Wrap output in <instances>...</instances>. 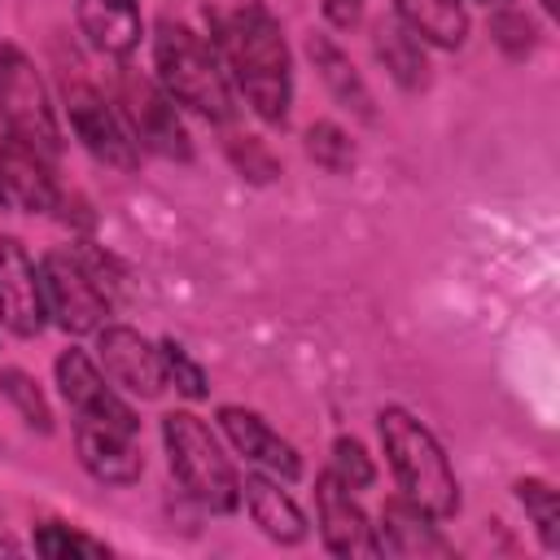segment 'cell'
<instances>
[{
	"label": "cell",
	"mask_w": 560,
	"mask_h": 560,
	"mask_svg": "<svg viewBox=\"0 0 560 560\" xmlns=\"http://www.w3.org/2000/svg\"><path fill=\"white\" fill-rule=\"evenodd\" d=\"M214 48L228 83L262 122H284L293 101V61L280 22L262 0H245L214 18Z\"/></svg>",
	"instance_id": "cell-1"
},
{
	"label": "cell",
	"mask_w": 560,
	"mask_h": 560,
	"mask_svg": "<svg viewBox=\"0 0 560 560\" xmlns=\"http://www.w3.org/2000/svg\"><path fill=\"white\" fill-rule=\"evenodd\" d=\"M57 385H61V398L70 402V411L79 420H92V424H105V429H118V433H140L136 411L118 398L114 381L83 350H61L57 354Z\"/></svg>",
	"instance_id": "cell-8"
},
{
	"label": "cell",
	"mask_w": 560,
	"mask_h": 560,
	"mask_svg": "<svg viewBox=\"0 0 560 560\" xmlns=\"http://www.w3.org/2000/svg\"><path fill=\"white\" fill-rule=\"evenodd\" d=\"M363 13V0H324V18L332 26H354Z\"/></svg>",
	"instance_id": "cell-28"
},
{
	"label": "cell",
	"mask_w": 560,
	"mask_h": 560,
	"mask_svg": "<svg viewBox=\"0 0 560 560\" xmlns=\"http://www.w3.org/2000/svg\"><path fill=\"white\" fill-rule=\"evenodd\" d=\"M79 31L88 35V44L105 57H131L144 22H140V0H79L74 4Z\"/></svg>",
	"instance_id": "cell-18"
},
{
	"label": "cell",
	"mask_w": 560,
	"mask_h": 560,
	"mask_svg": "<svg viewBox=\"0 0 560 560\" xmlns=\"http://www.w3.org/2000/svg\"><path fill=\"white\" fill-rule=\"evenodd\" d=\"M39 280H44V306L66 328L70 337L96 332L109 315V280L105 262L83 249V245H61L39 258Z\"/></svg>",
	"instance_id": "cell-5"
},
{
	"label": "cell",
	"mask_w": 560,
	"mask_h": 560,
	"mask_svg": "<svg viewBox=\"0 0 560 560\" xmlns=\"http://www.w3.org/2000/svg\"><path fill=\"white\" fill-rule=\"evenodd\" d=\"M162 446L171 477L184 486L188 499H197L210 512H236L241 503V477L232 459L223 455L210 424L192 411H166L162 416Z\"/></svg>",
	"instance_id": "cell-4"
},
{
	"label": "cell",
	"mask_w": 560,
	"mask_h": 560,
	"mask_svg": "<svg viewBox=\"0 0 560 560\" xmlns=\"http://www.w3.org/2000/svg\"><path fill=\"white\" fill-rule=\"evenodd\" d=\"M162 368H166V385H175L184 398H206V372L188 359L184 346L162 341Z\"/></svg>",
	"instance_id": "cell-27"
},
{
	"label": "cell",
	"mask_w": 560,
	"mask_h": 560,
	"mask_svg": "<svg viewBox=\"0 0 560 560\" xmlns=\"http://www.w3.org/2000/svg\"><path fill=\"white\" fill-rule=\"evenodd\" d=\"M35 551L48 560H66V556H109V547L83 529H70L61 521H44L35 529Z\"/></svg>",
	"instance_id": "cell-24"
},
{
	"label": "cell",
	"mask_w": 560,
	"mask_h": 560,
	"mask_svg": "<svg viewBox=\"0 0 560 560\" xmlns=\"http://www.w3.org/2000/svg\"><path fill=\"white\" fill-rule=\"evenodd\" d=\"M315 512H319V538L332 556H376L368 512L359 508L354 490L346 481H337L328 468L315 481Z\"/></svg>",
	"instance_id": "cell-13"
},
{
	"label": "cell",
	"mask_w": 560,
	"mask_h": 560,
	"mask_svg": "<svg viewBox=\"0 0 560 560\" xmlns=\"http://www.w3.org/2000/svg\"><path fill=\"white\" fill-rule=\"evenodd\" d=\"M66 114H70V127L83 140V149L92 158H101L105 166L131 171L140 162V144H136L122 109H114V101H105L101 88H92L83 79H66Z\"/></svg>",
	"instance_id": "cell-7"
},
{
	"label": "cell",
	"mask_w": 560,
	"mask_h": 560,
	"mask_svg": "<svg viewBox=\"0 0 560 560\" xmlns=\"http://www.w3.org/2000/svg\"><path fill=\"white\" fill-rule=\"evenodd\" d=\"M394 18L433 48H459L468 39V9L464 0H394Z\"/></svg>",
	"instance_id": "cell-19"
},
{
	"label": "cell",
	"mask_w": 560,
	"mask_h": 560,
	"mask_svg": "<svg viewBox=\"0 0 560 560\" xmlns=\"http://www.w3.org/2000/svg\"><path fill=\"white\" fill-rule=\"evenodd\" d=\"M0 127L31 149H39L48 162L61 153V127L52 96L35 70V61L18 44H0Z\"/></svg>",
	"instance_id": "cell-6"
},
{
	"label": "cell",
	"mask_w": 560,
	"mask_h": 560,
	"mask_svg": "<svg viewBox=\"0 0 560 560\" xmlns=\"http://www.w3.org/2000/svg\"><path fill=\"white\" fill-rule=\"evenodd\" d=\"M516 503H521L525 516L534 521L542 547L556 551V547H560V503H556V490H551L542 477H521V481H516Z\"/></svg>",
	"instance_id": "cell-22"
},
{
	"label": "cell",
	"mask_w": 560,
	"mask_h": 560,
	"mask_svg": "<svg viewBox=\"0 0 560 560\" xmlns=\"http://www.w3.org/2000/svg\"><path fill=\"white\" fill-rule=\"evenodd\" d=\"M328 472H332L337 481H346L350 490H368V486L376 481V464H372V455L363 451V442H354V438H337V442H332V464H328Z\"/></svg>",
	"instance_id": "cell-26"
},
{
	"label": "cell",
	"mask_w": 560,
	"mask_h": 560,
	"mask_svg": "<svg viewBox=\"0 0 560 560\" xmlns=\"http://www.w3.org/2000/svg\"><path fill=\"white\" fill-rule=\"evenodd\" d=\"M219 429L228 433V442L236 446V455H245L254 468L280 477V481H298L302 477V459L298 451L249 407H219Z\"/></svg>",
	"instance_id": "cell-14"
},
{
	"label": "cell",
	"mask_w": 560,
	"mask_h": 560,
	"mask_svg": "<svg viewBox=\"0 0 560 560\" xmlns=\"http://www.w3.org/2000/svg\"><path fill=\"white\" fill-rule=\"evenodd\" d=\"M122 118H127L140 149L162 153V158H179V162L192 158L188 131L175 114V101L153 79H136V74L122 79Z\"/></svg>",
	"instance_id": "cell-10"
},
{
	"label": "cell",
	"mask_w": 560,
	"mask_h": 560,
	"mask_svg": "<svg viewBox=\"0 0 560 560\" xmlns=\"http://www.w3.org/2000/svg\"><path fill=\"white\" fill-rule=\"evenodd\" d=\"M306 153H311L324 171H332V175H341V171L354 166V144H350V136H346L341 127H332V122H315V127L306 131Z\"/></svg>",
	"instance_id": "cell-25"
},
{
	"label": "cell",
	"mask_w": 560,
	"mask_h": 560,
	"mask_svg": "<svg viewBox=\"0 0 560 560\" xmlns=\"http://www.w3.org/2000/svg\"><path fill=\"white\" fill-rule=\"evenodd\" d=\"M372 551L376 556H407V560H424V556H455V547L442 538L438 516H429L424 508H416L411 499H389L372 525Z\"/></svg>",
	"instance_id": "cell-12"
},
{
	"label": "cell",
	"mask_w": 560,
	"mask_h": 560,
	"mask_svg": "<svg viewBox=\"0 0 560 560\" xmlns=\"http://www.w3.org/2000/svg\"><path fill=\"white\" fill-rule=\"evenodd\" d=\"M153 70H158V88L175 105H188L192 114H206L214 122H223L232 114V88H228L219 48H214V39L197 35L188 22H175V18L158 22Z\"/></svg>",
	"instance_id": "cell-3"
},
{
	"label": "cell",
	"mask_w": 560,
	"mask_h": 560,
	"mask_svg": "<svg viewBox=\"0 0 560 560\" xmlns=\"http://www.w3.org/2000/svg\"><path fill=\"white\" fill-rule=\"evenodd\" d=\"M74 446H79V464L105 486H131L144 472V455L136 446V433H118V429L79 420L74 424Z\"/></svg>",
	"instance_id": "cell-16"
},
{
	"label": "cell",
	"mask_w": 560,
	"mask_h": 560,
	"mask_svg": "<svg viewBox=\"0 0 560 560\" xmlns=\"http://www.w3.org/2000/svg\"><path fill=\"white\" fill-rule=\"evenodd\" d=\"M0 324L13 337H39L48 324L39 267L18 236H0Z\"/></svg>",
	"instance_id": "cell-11"
},
{
	"label": "cell",
	"mask_w": 560,
	"mask_h": 560,
	"mask_svg": "<svg viewBox=\"0 0 560 560\" xmlns=\"http://www.w3.org/2000/svg\"><path fill=\"white\" fill-rule=\"evenodd\" d=\"M96 363L118 389H127L136 398H158L166 389L162 346H153L144 332H136L127 324H101L96 328Z\"/></svg>",
	"instance_id": "cell-9"
},
{
	"label": "cell",
	"mask_w": 560,
	"mask_h": 560,
	"mask_svg": "<svg viewBox=\"0 0 560 560\" xmlns=\"http://www.w3.org/2000/svg\"><path fill=\"white\" fill-rule=\"evenodd\" d=\"M376 429H381V446H385L389 472L398 481V494L438 521L455 516L459 512V481H455L451 459H446L442 442L433 438V429L424 420H416L407 407H385L376 416Z\"/></svg>",
	"instance_id": "cell-2"
},
{
	"label": "cell",
	"mask_w": 560,
	"mask_h": 560,
	"mask_svg": "<svg viewBox=\"0 0 560 560\" xmlns=\"http://www.w3.org/2000/svg\"><path fill=\"white\" fill-rule=\"evenodd\" d=\"M481 4H499V0H481Z\"/></svg>",
	"instance_id": "cell-31"
},
{
	"label": "cell",
	"mask_w": 560,
	"mask_h": 560,
	"mask_svg": "<svg viewBox=\"0 0 560 560\" xmlns=\"http://www.w3.org/2000/svg\"><path fill=\"white\" fill-rule=\"evenodd\" d=\"M0 184H4V197L13 210L44 214V210H57V201H61L57 179H52V162L9 131L0 136Z\"/></svg>",
	"instance_id": "cell-15"
},
{
	"label": "cell",
	"mask_w": 560,
	"mask_h": 560,
	"mask_svg": "<svg viewBox=\"0 0 560 560\" xmlns=\"http://www.w3.org/2000/svg\"><path fill=\"white\" fill-rule=\"evenodd\" d=\"M0 206H9V197H4V184H0Z\"/></svg>",
	"instance_id": "cell-30"
},
{
	"label": "cell",
	"mask_w": 560,
	"mask_h": 560,
	"mask_svg": "<svg viewBox=\"0 0 560 560\" xmlns=\"http://www.w3.org/2000/svg\"><path fill=\"white\" fill-rule=\"evenodd\" d=\"M241 499H245V508H249V521L271 538V542H284V547H293V542H302L306 538V512L293 503V494L280 486V477H271V472H249L245 481H241Z\"/></svg>",
	"instance_id": "cell-17"
},
{
	"label": "cell",
	"mask_w": 560,
	"mask_h": 560,
	"mask_svg": "<svg viewBox=\"0 0 560 560\" xmlns=\"http://www.w3.org/2000/svg\"><path fill=\"white\" fill-rule=\"evenodd\" d=\"M542 4V13H556V0H538Z\"/></svg>",
	"instance_id": "cell-29"
},
{
	"label": "cell",
	"mask_w": 560,
	"mask_h": 560,
	"mask_svg": "<svg viewBox=\"0 0 560 560\" xmlns=\"http://www.w3.org/2000/svg\"><path fill=\"white\" fill-rule=\"evenodd\" d=\"M0 389H4V398L18 407V416H22L31 429L52 433V411H48V398H44V389L35 385V376H26L22 368H4V372H0Z\"/></svg>",
	"instance_id": "cell-23"
},
{
	"label": "cell",
	"mask_w": 560,
	"mask_h": 560,
	"mask_svg": "<svg viewBox=\"0 0 560 560\" xmlns=\"http://www.w3.org/2000/svg\"><path fill=\"white\" fill-rule=\"evenodd\" d=\"M311 57H315V66H319V74H324V83L346 101V105H354L363 118H372V96H368V88H363V79L354 74V66L346 61V52L332 44V39H324V35H311Z\"/></svg>",
	"instance_id": "cell-21"
},
{
	"label": "cell",
	"mask_w": 560,
	"mask_h": 560,
	"mask_svg": "<svg viewBox=\"0 0 560 560\" xmlns=\"http://www.w3.org/2000/svg\"><path fill=\"white\" fill-rule=\"evenodd\" d=\"M376 52H381V61H385V70L398 79V83H407V88H416V83H424V44L398 22V18H389V22H381L376 26Z\"/></svg>",
	"instance_id": "cell-20"
}]
</instances>
